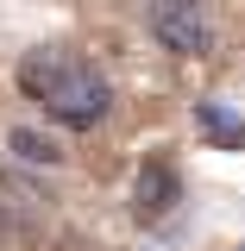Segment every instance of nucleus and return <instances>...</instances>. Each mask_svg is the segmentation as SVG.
<instances>
[{"instance_id": "f257e3e1", "label": "nucleus", "mask_w": 245, "mask_h": 251, "mask_svg": "<svg viewBox=\"0 0 245 251\" xmlns=\"http://www.w3.org/2000/svg\"><path fill=\"white\" fill-rule=\"evenodd\" d=\"M19 88L69 132H88V126H101L113 113V82L82 50H63V44H44V50L19 57Z\"/></svg>"}, {"instance_id": "f03ea898", "label": "nucleus", "mask_w": 245, "mask_h": 251, "mask_svg": "<svg viewBox=\"0 0 245 251\" xmlns=\"http://www.w3.org/2000/svg\"><path fill=\"white\" fill-rule=\"evenodd\" d=\"M145 6V25L170 57H208L214 50V19L201 0H138Z\"/></svg>"}, {"instance_id": "7ed1b4c3", "label": "nucleus", "mask_w": 245, "mask_h": 251, "mask_svg": "<svg viewBox=\"0 0 245 251\" xmlns=\"http://www.w3.org/2000/svg\"><path fill=\"white\" fill-rule=\"evenodd\" d=\"M176 201H183V176H176V163H170L163 151L145 157V163L132 170V214L151 226V220H163Z\"/></svg>"}, {"instance_id": "20e7f679", "label": "nucleus", "mask_w": 245, "mask_h": 251, "mask_svg": "<svg viewBox=\"0 0 245 251\" xmlns=\"http://www.w3.org/2000/svg\"><path fill=\"white\" fill-rule=\"evenodd\" d=\"M195 126L208 145H226V151H245V113L226 107V100H195Z\"/></svg>"}, {"instance_id": "39448f33", "label": "nucleus", "mask_w": 245, "mask_h": 251, "mask_svg": "<svg viewBox=\"0 0 245 251\" xmlns=\"http://www.w3.org/2000/svg\"><path fill=\"white\" fill-rule=\"evenodd\" d=\"M6 151H13V163H31V170H57L63 157H69L44 126H13L6 132Z\"/></svg>"}, {"instance_id": "423d86ee", "label": "nucleus", "mask_w": 245, "mask_h": 251, "mask_svg": "<svg viewBox=\"0 0 245 251\" xmlns=\"http://www.w3.org/2000/svg\"><path fill=\"white\" fill-rule=\"evenodd\" d=\"M239 251H245V245H239Z\"/></svg>"}]
</instances>
